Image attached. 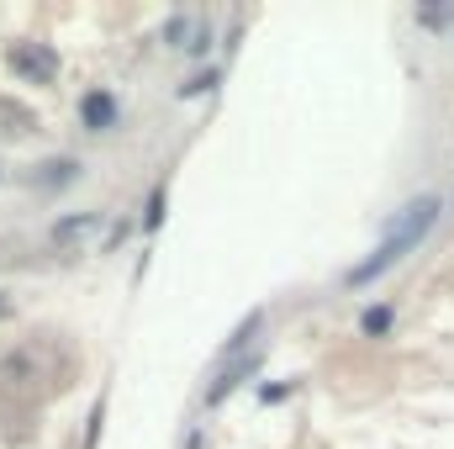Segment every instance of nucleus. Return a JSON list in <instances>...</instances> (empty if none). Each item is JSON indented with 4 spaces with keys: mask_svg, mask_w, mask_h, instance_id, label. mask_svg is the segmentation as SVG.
Masks as SVG:
<instances>
[{
    "mask_svg": "<svg viewBox=\"0 0 454 449\" xmlns=\"http://www.w3.org/2000/svg\"><path fill=\"white\" fill-rule=\"evenodd\" d=\"M434 217H439V201H434V196H418V201H412V207H407V212L391 223V232L380 238V248H375V254H370V259H364L354 275H348V286H370V280H380V275H386L396 259H407V254H412V248L428 238Z\"/></svg>",
    "mask_w": 454,
    "mask_h": 449,
    "instance_id": "nucleus-1",
    "label": "nucleus"
},
{
    "mask_svg": "<svg viewBox=\"0 0 454 449\" xmlns=\"http://www.w3.org/2000/svg\"><path fill=\"white\" fill-rule=\"evenodd\" d=\"M11 64H16L27 80H37V85H43V80H53V69H59V64H53V53H48L43 43H16V48H11Z\"/></svg>",
    "mask_w": 454,
    "mask_h": 449,
    "instance_id": "nucleus-2",
    "label": "nucleus"
},
{
    "mask_svg": "<svg viewBox=\"0 0 454 449\" xmlns=\"http://www.w3.org/2000/svg\"><path fill=\"white\" fill-rule=\"evenodd\" d=\"M112 116H116V101H112V96H101V91H96V96H85V127H96V132H101Z\"/></svg>",
    "mask_w": 454,
    "mask_h": 449,
    "instance_id": "nucleus-3",
    "label": "nucleus"
},
{
    "mask_svg": "<svg viewBox=\"0 0 454 449\" xmlns=\"http://www.w3.org/2000/svg\"><path fill=\"white\" fill-rule=\"evenodd\" d=\"M386 323H391V312H386V307L364 312V334H386Z\"/></svg>",
    "mask_w": 454,
    "mask_h": 449,
    "instance_id": "nucleus-4",
    "label": "nucleus"
},
{
    "mask_svg": "<svg viewBox=\"0 0 454 449\" xmlns=\"http://www.w3.org/2000/svg\"><path fill=\"white\" fill-rule=\"evenodd\" d=\"M5 318H11V296H0V323H5Z\"/></svg>",
    "mask_w": 454,
    "mask_h": 449,
    "instance_id": "nucleus-5",
    "label": "nucleus"
}]
</instances>
